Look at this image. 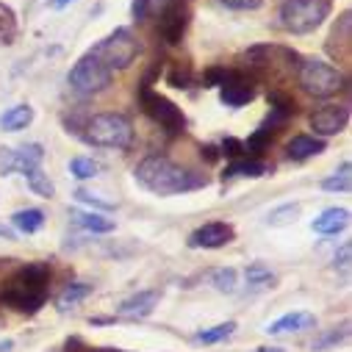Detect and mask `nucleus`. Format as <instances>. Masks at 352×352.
<instances>
[{
  "label": "nucleus",
  "instance_id": "nucleus-1",
  "mask_svg": "<svg viewBox=\"0 0 352 352\" xmlns=\"http://www.w3.org/2000/svg\"><path fill=\"white\" fill-rule=\"evenodd\" d=\"M136 184L158 197H172V195H184V192H195V189H203L208 181L203 175L175 164L169 155H161V153H153L147 158L139 161L136 166Z\"/></svg>",
  "mask_w": 352,
  "mask_h": 352
},
{
  "label": "nucleus",
  "instance_id": "nucleus-2",
  "mask_svg": "<svg viewBox=\"0 0 352 352\" xmlns=\"http://www.w3.org/2000/svg\"><path fill=\"white\" fill-rule=\"evenodd\" d=\"M50 297V263L34 261L0 283V305L14 308L20 314H36Z\"/></svg>",
  "mask_w": 352,
  "mask_h": 352
},
{
  "label": "nucleus",
  "instance_id": "nucleus-3",
  "mask_svg": "<svg viewBox=\"0 0 352 352\" xmlns=\"http://www.w3.org/2000/svg\"><path fill=\"white\" fill-rule=\"evenodd\" d=\"M86 144H95V147H106V150H128L133 144V125L125 114H95L80 125L78 133Z\"/></svg>",
  "mask_w": 352,
  "mask_h": 352
},
{
  "label": "nucleus",
  "instance_id": "nucleus-4",
  "mask_svg": "<svg viewBox=\"0 0 352 352\" xmlns=\"http://www.w3.org/2000/svg\"><path fill=\"white\" fill-rule=\"evenodd\" d=\"M297 83H300V89L305 95L319 98V100H327V98L346 89L344 72L338 67H333L330 61H322V58H300Z\"/></svg>",
  "mask_w": 352,
  "mask_h": 352
},
{
  "label": "nucleus",
  "instance_id": "nucleus-5",
  "mask_svg": "<svg viewBox=\"0 0 352 352\" xmlns=\"http://www.w3.org/2000/svg\"><path fill=\"white\" fill-rule=\"evenodd\" d=\"M136 98H139V106H142V111L158 125V128H164V133L166 136H184L186 133V114H184V109L178 106V103H172L169 98H164V95H158V92H153V86H150V75L139 83V92H136Z\"/></svg>",
  "mask_w": 352,
  "mask_h": 352
},
{
  "label": "nucleus",
  "instance_id": "nucleus-6",
  "mask_svg": "<svg viewBox=\"0 0 352 352\" xmlns=\"http://www.w3.org/2000/svg\"><path fill=\"white\" fill-rule=\"evenodd\" d=\"M333 9V0H280V28L289 34H311L316 31Z\"/></svg>",
  "mask_w": 352,
  "mask_h": 352
},
{
  "label": "nucleus",
  "instance_id": "nucleus-7",
  "mask_svg": "<svg viewBox=\"0 0 352 352\" xmlns=\"http://www.w3.org/2000/svg\"><path fill=\"white\" fill-rule=\"evenodd\" d=\"M109 72L128 69L136 56H139V39L133 36L131 28H114L109 36H103L92 50H89Z\"/></svg>",
  "mask_w": 352,
  "mask_h": 352
},
{
  "label": "nucleus",
  "instance_id": "nucleus-8",
  "mask_svg": "<svg viewBox=\"0 0 352 352\" xmlns=\"http://www.w3.org/2000/svg\"><path fill=\"white\" fill-rule=\"evenodd\" d=\"M111 75H114V72H109L89 50H86V53L72 64V69L67 72V83H69L72 95H78V98H92V95H100L106 86L111 83Z\"/></svg>",
  "mask_w": 352,
  "mask_h": 352
},
{
  "label": "nucleus",
  "instance_id": "nucleus-9",
  "mask_svg": "<svg viewBox=\"0 0 352 352\" xmlns=\"http://www.w3.org/2000/svg\"><path fill=\"white\" fill-rule=\"evenodd\" d=\"M155 23V34L164 45L175 47L181 45L186 31H189V23H192V6L189 0H164V6L150 17Z\"/></svg>",
  "mask_w": 352,
  "mask_h": 352
},
{
  "label": "nucleus",
  "instance_id": "nucleus-10",
  "mask_svg": "<svg viewBox=\"0 0 352 352\" xmlns=\"http://www.w3.org/2000/svg\"><path fill=\"white\" fill-rule=\"evenodd\" d=\"M255 95H258L255 78H252L250 72H244V69H233V67H230L225 83L219 86V100H222L228 109H241V106L252 103Z\"/></svg>",
  "mask_w": 352,
  "mask_h": 352
},
{
  "label": "nucleus",
  "instance_id": "nucleus-11",
  "mask_svg": "<svg viewBox=\"0 0 352 352\" xmlns=\"http://www.w3.org/2000/svg\"><path fill=\"white\" fill-rule=\"evenodd\" d=\"M45 161V147L42 144H23V147H0V175H12V172H31L42 166Z\"/></svg>",
  "mask_w": 352,
  "mask_h": 352
},
{
  "label": "nucleus",
  "instance_id": "nucleus-12",
  "mask_svg": "<svg viewBox=\"0 0 352 352\" xmlns=\"http://www.w3.org/2000/svg\"><path fill=\"white\" fill-rule=\"evenodd\" d=\"M233 239H236V228L230 222L214 219V222H206L189 233V247L192 250H222Z\"/></svg>",
  "mask_w": 352,
  "mask_h": 352
},
{
  "label": "nucleus",
  "instance_id": "nucleus-13",
  "mask_svg": "<svg viewBox=\"0 0 352 352\" xmlns=\"http://www.w3.org/2000/svg\"><path fill=\"white\" fill-rule=\"evenodd\" d=\"M308 125H311L314 136H319V139L338 136L349 125V109L346 106H322L308 117Z\"/></svg>",
  "mask_w": 352,
  "mask_h": 352
},
{
  "label": "nucleus",
  "instance_id": "nucleus-14",
  "mask_svg": "<svg viewBox=\"0 0 352 352\" xmlns=\"http://www.w3.org/2000/svg\"><path fill=\"white\" fill-rule=\"evenodd\" d=\"M158 300H161V289H144V292H136V294L125 297L120 302L117 314L125 316V319H147L155 311Z\"/></svg>",
  "mask_w": 352,
  "mask_h": 352
},
{
  "label": "nucleus",
  "instance_id": "nucleus-15",
  "mask_svg": "<svg viewBox=\"0 0 352 352\" xmlns=\"http://www.w3.org/2000/svg\"><path fill=\"white\" fill-rule=\"evenodd\" d=\"M316 327V316L308 314V311H292L280 319H275L272 324H267V333L270 336H286V333H302V330H311Z\"/></svg>",
  "mask_w": 352,
  "mask_h": 352
},
{
  "label": "nucleus",
  "instance_id": "nucleus-16",
  "mask_svg": "<svg viewBox=\"0 0 352 352\" xmlns=\"http://www.w3.org/2000/svg\"><path fill=\"white\" fill-rule=\"evenodd\" d=\"M327 53L336 58V61H346L349 58V12H341L338 23L333 25L330 36H327Z\"/></svg>",
  "mask_w": 352,
  "mask_h": 352
},
{
  "label": "nucleus",
  "instance_id": "nucleus-17",
  "mask_svg": "<svg viewBox=\"0 0 352 352\" xmlns=\"http://www.w3.org/2000/svg\"><path fill=\"white\" fill-rule=\"evenodd\" d=\"M314 233L319 236H338L341 230L349 228V211L346 208H324L314 222H311Z\"/></svg>",
  "mask_w": 352,
  "mask_h": 352
},
{
  "label": "nucleus",
  "instance_id": "nucleus-18",
  "mask_svg": "<svg viewBox=\"0 0 352 352\" xmlns=\"http://www.w3.org/2000/svg\"><path fill=\"white\" fill-rule=\"evenodd\" d=\"M324 147H327L324 139L300 133V136H294V139L286 144V155H289L292 161H308V158H314V155H322Z\"/></svg>",
  "mask_w": 352,
  "mask_h": 352
},
{
  "label": "nucleus",
  "instance_id": "nucleus-19",
  "mask_svg": "<svg viewBox=\"0 0 352 352\" xmlns=\"http://www.w3.org/2000/svg\"><path fill=\"white\" fill-rule=\"evenodd\" d=\"M270 172H272V166L263 164L261 158H239V161L225 166L222 178L225 181H230V178H263V175H270Z\"/></svg>",
  "mask_w": 352,
  "mask_h": 352
},
{
  "label": "nucleus",
  "instance_id": "nucleus-20",
  "mask_svg": "<svg viewBox=\"0 0 352 352\" xmlns=\"http://www.w3.org/2000/svg\"><path fill=\"white\" fill-rule=\"evenodd\" d=\"M34 117H36V111L28 103H20V106H12L9 111L0 114V128L9 133H17V131H25L34 122Z\"/></svg>",
  "mask_w": 352,
  "mask_h": 352
},
{
  "label": "nucleus",
  "instance_id": "nucleus-21",
  "mask_svg": "<svg viewBox=\"0 0 352 352\" xmlns=\"http://www.w3.org/2000/svg\"><path fill=\"white\" fill-rule=\"evenodd\" d=\"M275 122L272 120H267V122H263L247 142H244V153L250 155V158H261L263 155V150H267L270 144H272V139H275Z\"/></svg>",
  "mask_w": 352,
  "mask_h": 352
},
{
  "label": "nucleus",
  "instance_id": "nucleus-22",
  "mask_svg": "<svg viewBox=\"0 0 352 352\" xmlns=\"http://www.w3.org/2000/svg\"><path fill=\"white\" fill-rule=\"evenodd\" d=\"M72 222L83 230H89V233H114L117 230V222L109 219L106 214H86V211H72Z\"/></svg>",
  "mask_w": 352,
  "mask_h": 352
},
{
  "label": "nucleus",
  "instance_id": "nucleus-23",
  "mask_svg": "<svg viewBox=\"0 0 352 352\" xmlns=\"http://www.w3.org/2000/svg\"><path fill=\"white\" fill-rule=\"evenodd\" d=\"M12 225H14V230H20L25 236H34V233H39L45 228V211H39V208H20V211L12 214Z\"/></svg>",
  "mask_w": 352,
  "mask_h": 352
},
{
  "label": "nucleus",
  "instance_id": "nucleus-24",
  "mask_svg": "<svg viewBox=\"0 0 352 352\" xmlns=\"http://www.w3.org/2000/svg\"><path fill=\"white\" fill-rule=\"evenodd\" d=\"M95 292V286H89V283H69V286H64V292L58 294V300H56V305L61 308V311H69L72 305H78V302H83L86 297H89Z\"/></svg>",
  "mask_w": 352,
  "mask_h": 352
},
{
  "label": "nucleus",
  "instance_id": "nucleus-25",
  "mask_svg": "<svg viewBox=\"0 0 352 352\" xmlns=\"http://www.w3.org/2000/svg\"><path fill=\"white\" fill-rule=\"evenodd\" d=\"M25 181H28V189H31L36 197L50 200V197L56 195V186H53V181H50V175H45V169H42V166H36V169L25 172Z\"/></svg>",
  "mask_w": 352,
  "mask_h": 352
},
{
  "label": "nucleus",
  "instance_id": "nucleus-26",
  "mask_svg": "<svg viewBox=\"0 0 352 352\" xmlns=\"http://www.w3.org/2000/svg\"><path fill=\"white\" fill-rule=\"evenodd\" d=\"M69 172H72V178H78V181H92V178H98V175L103 172V164L95 161V158L78 155V158L69 161Z\"/></svg>",
  "mask_w": 352,
  "mask_h": 352
},
{
  "label": "nucleus",
  "instance_id": "nucleus-27",
  "mask_svg": "<svg viewBox=\"0 0 352 352\" xmlns=\"http://www.w3.org/2000/svg\"><path fill=\"white\" fill-rule=\"evenodd\" d=\"M244 278H247V286H252V289H275V283H278L272 270H267L263 263H250L244 270Z\"/></svg>",
  "mask_w": 352,
  "mask_h": 352
},
{
  "label": "nucleus",
  "instance_id": "nucleus-28",
  "mask_svg": "<svg viewBox=\"0 0 352 352\" xmlns=\"http://www.w3.org/2000/svg\"><path fill=\"white\" fill-rule=\"evenodd\" d=\"M17 36V14L0 0V45H12Z\"/></svg>",
  "mask_w": 352,
  "mask_h": 352
},
{
  "label": "nucleus",
  "instance_id": "nucleus-29",
  "mask_svg": "<svg viewBox=\"0 0 352 352\" xmlns=\"http://www.w3.org/2000/svg\"><path fill=\"white\" fill-rule=\"evenodd\" d=\"M166 83L175 86V89H189V86L195 83V72L189 64H181V61H175L169 69H166Z\"/></svg>",
  "mask_w": 352,
  "mask_h": 352
},
{
  "label": "nucleus",
  "instance_id": "nucleus-30",
  "mask_svg": "<svg viewBox=\"0 0 352 352\" xmlns=\"http://www.w3.org/2000/svg\"><path fill=\"white\" fill-rule=\"evenodd\" d=\"M349 161H344L341 164V169L336 172V175H330V178H324L322 181V189L324 192H349V186H352V178H349Z\"/></svg>",
  "mask_w": 352,
  "mask_h": 352
},
{
  "label": "nucleus",
  "instance_id": "nucleus-31",
  "mask_svg": "<svg viewBox=\"0 0 352 352\" xmlns=\"http://www.w3.org/2000/svg\"><path fill=\"white\" fill-rule=\"evenodd\" d=\"M236 270H230V267H222V270H214L211 272V283H214V289L217 292H222V294H233L236 292Z\"/></svg>",
  "mask_w": 352,
  "mask_h": 352
},
{
  "label": "nucleus",
  "instance_id": "nucleus-32",
  "mask_svg": "<svg viewBox=\"0 0 352 352\" xmlns=\"http://www.w3.org/2000/svg\"><path fill=\"white\" fill-rule=\"evenodd\" d=\"M233 330H236V322H222V324H217V327H208V330L197 333V341H200V344H219V341L230 338Z\"/></svg>",
  "mask_w": 352,
  "mask_h": 352
},
{
  "label": "nucleus",
  "instance_id": "nucleus-33",
  "mask_svg": "<svg viewBox=\"0 0 352 352\" xmlns=\"http://www.w3.org/2000/svg\"><path fill=\"white\" fill-rule=\"evenodd\" d=\"M300 217V206H283V208H275L270 214V225H289Z\"/></svg>",
  "mask_w": 352,
  "mask_h": 352
},
{
  "label": "nucleus",
  "instance_id": "nucleus-34",
  "mask_svg": "<svg viewBox=\"0 0 352 352\" xmlns=\"http://www.w3.org/2000/svg\"><path fill=\"white\" fill-rule=\"evenodd\" d=\"M228 69L230 67H222V64H214V67H208L206 72H203V86H219L225 83V78H228Z\"/></svg>",
  "mask_w": 352,
  "mask_h": 352
},
{
  "label": "nucleus",
  "instance_id": "nucleus-35",
  "mask_svg": "<svg viewBox=\"0 0 352 352\" xmlns=\"http://www.w3.org/2000/svg\"><path fill=\"white\" fill-rule=\"evenodd\" d=\"M217 3L230 12H258L263 6V0H217Z\"/></svg>",
  "mask_w": 352,
  "mask_h": 352
},
{
  "label": "nucleus",
  "instance_id": "nucleus-36",
  "mask_svg": "<svg viewBox=\"0 0 352 352\" xmlns=\"http://www.w3.org/2000/svg\"><path fill=\"white\" fill-rule=\"evenodd\" d=\"M219 153H222V155H228V158H233V161H239L241 155H247V153H244V142H241V139H236V136H228V139L222 142Z\"/></svg>",
  "mask_w": 352,
  "mask_h": 352
},
{
  "label": "nucleus",
  "instance_id": "nucleus-37",
  "mask_svg": "<svg viewBox=\"0 0 352 352\" xmlns=\"http://www.w3.org/2000/svg\"><path fill=\"white\" fill-rule=\"evenodd\" d=\"M75 200H80V203H86V206H92V208H100V211H111L114 206L111 203H106V200H98L95 195H89V192H75Z\"/></svg>",
  "mask_w": 352,
  "mask_h": 352
},
{
  "label": "nucleus",
  "instance_id": "nucleus-38",
  "mask_svg": "<svg viewBox=\"0 0 352 352\" xmlns=\"http://www.w3.org/2000/svg\"><path fill=\"white\" fill-rule=\"evenodd\" d=\"M200 155H203V161H208V164H214V161L222 158V153H219L217 144H203V147H200Z\"/></svg>",
  "mask_w": 352,
  "mask_h": 352
},
{
  "label": "nucleus",
  "instance_id": "nucleus-39",
  "mask_svg": "<svg viewBox=\"0 0 352 352\" xmlns=\"http://www.w3.org/2000/svg\"><path fill=\"white\" fill-rule=\"evenodd\" d=\"M349 252H352V247L344 244V247H341V255H336V270H338V267H341V270H349Z\"/></svg>",
  "mask_w": 352,
  "mask_h": 352
},
{
  "label": "nucleus",
  "instance_id": "nucleus-40",
  "mask_svg": "<svg viewBox=\"0 0 352 352\" xmlns=\"http://www.w3.org/2000/svg\"><path fill=\"white\" fill-rule=\"evenodd\" d=\"M14 349V341L12 338H0V352H12Z\"/></svg>",
  "mask_w": 352,
  "mask_h": 352
},
{
  "label": "nucleus",
  "instance_id": "nucleus-41",
  "mask_svg": "<svg viewBox=\"0 0 352 352\" xmlns=\"http://www.w3.org/2000/svg\"><path fill=\"white\" fill-rule=\"evenodd\" d=\"M72 3V0H50V6L56 9V12H61V9H67Z\"/></svg>",
  "mask_w": 352,
  "mask_h": 352
},
{
  "label": "nucleus",
  "instance_id": "nucleus-42",
  "mask_svg": "<svg viewBox=\"0 0 352 352\" xmlns=\"http://www.w3.org/2000/svg\"><path fill=\"white\" fill-rule=\"evenodd\" d=\"M0 239H6V241H14V230H9V228H0Z\"/></svg>",
  "mask_w": 352,
  "mask_h": 352
},
{
  "label": "nucleus",
  "instance_id": "nucleus-43",
  "mask_svg": "<svg viewBox=\"0 0 352 352\" xmlns=\"http://www.w3.org/2000/svg\"><path fill=\"white\" fill-rule=\"evenodd\" d=\"M258 352H286V349L283 346H261Z\"/></svg>",
  "mask_w": 352,
  "mask_h": 352
}]
</instances>
